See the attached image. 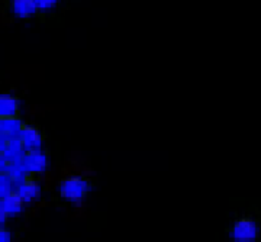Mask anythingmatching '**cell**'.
<instances>
[{"mask_svg":"<svg viewBox=\"0 0 261 242\" xmlns=\"http://www.w3.org/2000/svg\"><path fill=\"white\" fill-rule=\"evenodd\" d=\"M89 190H90L89 181L80 176H70L63 178L58 186L60 196L67 202H73V203L82 202L89 193Z\"/></svg>","mask_w":261,"mask_h":242,"instance_id":"1","label":"cell"},{"mask_svg":"<svg viewBox=\"0 0 261 242\" xmlns=\"http://www.w3.org/2000/svg\"><path fill=\"white\" fill-rule=\"evenodd\" d=\"M231 235L235 242H254L258 238V225L250 218H241L235 221Z\"/></svg>","mask_w":261,"mask_h":242,"instance_id":"2","label":"cell"},{"mask_svg":"<svg viewBox=\"0 0 261 242\" xmlns=\"http://www.w3.org/2000/svg\"><path fill=\"white\" fill-rule=\"evenodd\" d=\"M22 168L31 174L42 173L47 168V158L41 151H31L22 157Z\"/></svg>","mask_w":261,"mask_h":242,"instance_id":"3","label":"cell"},{"mask_svg":"<svg viewBox=\"0 0 261 242\" xmlns=\"http://www.w3.org/2000/svg\"><path fill=\"white\" fill-rule=\"evenodd\" d=\"M18 138L23 144V148L28 149V152H31V151H39L41 149L42 137H41L39 130L37 128H34V126L23 125Z\"/></svg>","mask_w":261,"mask_h":242,"instance_id":"4","label":"cell"},{"mask_svg":"<svg viewBox=\"0 0 261 242\" xmlns=\"http://www.w3.org/2000/svg\"><path fill=\"white\" fill-rule=\"evenodd\" d=\"M16 193H18L19 197L25 203H29V202L37 200L38 197H39V195H41V187H39V184H38L34 178L28 177L20 186L16 187Z\"/></svg>","mask_w":261,"mask_h":242,"instance_id":"5","label":"cell"},{"mask_svg":"<svg viewBox=\"0 0 261 242\" xmlns=\"http://www.w3.org/2000/svg\"><path fill=\"white\" fill-rule=\"evenodd\" d=\"M19 100L13 94H0V119L18 118Z\"/></svg>","mask_w":261,"mask_h":242,"instance_id":"6","label":"cell"},{"mask_svg":"<svg viewBox=\"0 0 261 242\" xmlns=\"http://www.w3.org/2000/svg\"><path fill=\"white\" fill-rule=\"evenodd\" d=\"M23 203L25 202L19 197L16 192L9 193L8 196L0 199V207L8 213V216H15V214L20 213L23 209Z\"/></svg>","mask_w":261,"mask_h":242,"instance_id":"7","label":"cell"},{"mask_svg":"<svg viewBox=\"0 0 261 242\" xmlns=\"http://www.w3.org/2000/svg\"><path fill=\"white\" fill-rule=\"evenodd\" d=\"M10 8L18 18H29L38 12L35 0H13Z\"/></svg>","mask_w":261,"mask_h":242,"instance_id":"8","label":"cell"},{"mask_svg":"<svg viewBox=\"0 0 261 242\" xmlns=\"http://www.w3.org/2000/svg\"><path fill=\"white\" fill-rule=\"evenodd\" d=\"M38 10H48L56 6V0H35Z\"/></svg>","mask_w":261,"mask_h":242,"instance_id":"9","label":"cell"},{"mask_svg":"<svg viewBox=\"0 0 261 242\" xmlns=\"http://www.w3.org/2000/svg\"><path fill=\"white\" fill-rule=\"evenodd\" d=\"M0 242H12L9 231H6L5 228H0Z\"/></svg>","mask_w":261,"mask_h":242,"instance_id":"10","label":"cell"},{"mask_svg":"<svg viewBox=\"0 0 261 242\" xmlns=\"http://www.w3.org/2000/svg\"><path fill=\"white\" fill-rule=\"evenodd\" d=\"M9 216H8V213L0 207V228H3V225H5V222H6V219H8Z\"/></svg>","mask_w":261,"mask_h":242,"instance_id":"11","label":"cell"}]
</instances>
